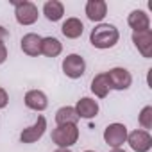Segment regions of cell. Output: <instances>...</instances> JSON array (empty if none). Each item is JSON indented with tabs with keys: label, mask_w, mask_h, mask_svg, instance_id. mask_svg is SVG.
<instances>
[{
	"label": "cell",
	"mask_w": 152,
	"mask_h": 152,
	"mask_svg": "<svg viewBox=\"0 0 152 152\" xmlns=\"http://www.w3.org/2000/svg\"><path fill=\"white\" fill-rule=\"evenodd\" d=\"M120 39V32L113 23H99L90 32V43L99 50L113 48Z\"/></svg>",
	"instance_id": "obj_1"
},
{
	"label": "cell",
	"mask_w": 152,
	"mask_h": 152,
	"mask_svg": "<svg viewBox=\"0 0 152 152\" xmlns=\"http://www.w3.org/2000/svg\"><path fill=\"white\" fill-rule=\"evenodd\" d=\"M52 143L57 145V148H70L79 141V127L73 124H66V125H57L52 134Z\"/></svg>",
	"instance_id": "obj_2"
},
{
	"label": "cell",
	"mask_w": 152,
	"mask_h": 152,
	"mask_svg": "<svg viewBox=\"0 0 152 152\" xmlns=\"http://www.w3.org/2000/svg\"><path fill=\"white\" fill-rule=\"evenodd\" d=\"M15 6V18L20 25H34L39 18L38 6L29 0H22V2H13Z\"/></svg>",
	"instance_id": "obj_3"
},
{
	"label": "cell",
	"mask_w": 152,
	"mask_h": 152,
	"mask_svg": "<svg viewBox=\"0 0 152 152\" xmlns=\"http://www.w3.org/2000/svg\"><path fill=\"white\" fill-rule=\"evenodd\" d=\"M106 77H107L109 88L111 90H116V91H125L132 84V75H131V72L127 68H122V66H115V68L107 70L106 72Z\"/></svg>",
	"instance_id": "obj_4"
},
{
	"label": "cell",
	"mask_w": 152,
	"mask_h": 152,
	"mask_svg": "<svg viewBox=\"0 0 152 152\" xmlns=\"http://www.w3.org/2000/svg\"><path fill=\"white\" fill-rule=\"evenodd\" d=\"M63 73L70 79H81L86 72V61L79 54H68L61 63Z\"/></svg>",
	"instance_id": "obj_5"
},
{
	"label": "cell",
	"mask_w": 152,
	"mask_h": 152,
	"mask_svg": "<svg viewBox=\"0 0 152 152\" xmlns=\"http://www.w3.org/2000/svg\"><path fill=\"white\" fill-rule=\"evenodd\" d=\"M127 134H129L127 127L120 122H115L104 129V141L111 148H122V145L127 141Z\"/></svg>",
	"instance_id": "obj_6"
},
{
	"label": "cell",
	"mask_w": 152,
	"mask_h": 152,
	"mask_svg": "<svg viewBox=\"0 0 152 152\" xmlns=\"http://www.w3.org/2000/svg\"><path fill=\"white\" fill-rule=\"evenodd\" d=\"M129 147L134 150V152H148L152 148V136L148 131H143V129H136V131H131L127 134V141Z\"/></svg>",
	"instance_id": "obj_7"
},
{
	"label": "cell",
	"mask_w": 152,
	"mask_h": 152,
	"mask_svg": "<svg viewBox=\"0 0 152 152\" xmlns=\"http://www.w3.org/2000/svg\"><path fill=\"white\" fill-rule=\"evenodd\" d=\"M45 131H47V118H45L43 115H39L38 120H36L32 125L25 127V129L20 132V141H22V143H36L38 140L43 138Z\"/></svg>",
	"instance_id": "obj_8"
},
{
	"label": "cell",
	"mask_w": 152,
	"mask_h": 152,
	"mask_svg": "<svg viewBox=\"0 0 152 152\" xmlns=\"http://www.w3.org/2000/svg\"><path fill=\"white\" fill-rule=\"evenodd\" d=\"M132 43L145 59L152 57V29L132 32Z\"/></svg>",
	"instance_id": "obj_9"
},
{
	"label": "cell",
	"mask_w": 152,
	"mask_h": 152,
	"mask_svg": "<svg viewBox=\"0 0 152 152\" xmlns=\"http://www.w3.org/2000/svg\"><path fill=\"white\" fill-rule=\"evenodd\" d=\"M20 47H22L23 54H27L31 57H38L41 54V36L36 32H27L20 39Z\"/></svg>",
	"instance_id": "obj_10"
},
{
	"label": "cell",
	"mask_w": 152,
	"mask_h": 152,
	"mask_svg": "<svg viewBox=\"0 0 152 152\" xmlns=\"http://www.w3.org/2000/svg\"><path fill=\"white\" fill-rule=\"evenodd\" d=\"M23 102L32 111H45L48 107V97L41 90H29L23 97Z\"/></svg>",
	"instance_id": "obj_11"
},
{
	"label": "cell",
	"mask_w": 152,
	"mask_h": 152,
	"mask_svg": "<svg viewBox=\"0 0 152 152\" xmlns=\"http://www.w3.org/2000/svg\"><path fill=\"white\" fill-rule=\"evenodd\" d=\"M99 102L95 99H90V97H83L77 100L75 104V111H77L79 118H84V120H91L99 115Z\"/></svg>",
	"instance_id": "obj_12"
},
{
	"label": "cell",
	"mask_w": 152,
	"mask_h": 152,
	"mask_svg": "<svg viewBox=\"0 0 152 152\" xmlns=\"http://www.w3.org/2000/svg\"><path fill=\"white\" fill-rule=\"evenodd\" d=\"M84 13H86L88 20L102 23V20L107 16V2H104V0H88Z\"/></svg>",
	"instance_id": "obj_13"
},
{
	"label": "cell",
	"mask_w": 152,
	"mask_h": 152,
	"mask_svg": "<svg viewBox=\"0 0 152 152\" xmlns=\"http://www.w3.org/2000/svg\"><path fill=\"white\" fill-rule=\"evenodd\" d=\"M127 23H129V27L132 29V32L147 31V29H150V16H148L143 9H134V11L129 13Z\"/></svg>",
	"instance_id": "obj_14"
},
{
	"label": "cell",
	"mask_w": 152,
	"mask_h": 152,
	"mask_svg": "<svg viewBox=\"0 0 152 152\" xmlns=\"http://www.w3.org/2000/svg\"><path fill=\"white\" fill-rule=\"evenodd\" d=\"M61 32H63V36L68 38V39H77V38H81L83 32H84V23H83L79 18H75V16L66 18V20L63 22V25H61Z\"/></svg>",
	"instance_id": "obj_15"
},
{
	"label": "cell",
	"mask_w": 152,
	"mask_h": 152,
	"mask_svg": "<svg viewBox=\"0 0 152 152\" xmlns=\"http://www.w3.org/2000/svg\"><path fill=\"white\" fill-rule=\"evenodd\" d=\"M43 15L48 22H59L64 16V4L59 0H48L43 4Z\"/></svg>",
	"instance_id": "obj_16"
},
{
	"label": "cell",
	"mask_w": 152,
	"mask_h": 152,
	"mask_svg": "<svg viewBox=\"0 0 152 152\" xmlns=\"http://www.w3.org/2000/svg\"><path fill=\"white\" fill-rule=\"evenodd\" d=\"M79 115L77 111H75V107L72 106H63L56 111V124L57 125H66V124H73V125H77L79 122Z\"/></svg>",
	"instance_id": "obj_17"
},
{
	"label": "cell",
	"mask_w": 152,
	"mask_h": 152,
	"mask_svg": "<svg viewBox=\"0 0 152 152\" xmlns=\"http://www.w3.org/2000/svg\"><path fill=\"white\" fill-rule=\"evenodd\" d=\"M109 83H107V77H106V72L102 73H97L93 81H91V93L99 99H106L109 95Z\"/></svg>",
	"instance_id": "obj_18"
},
{
	"label": "cell",
	"mask_w": 152,
	"mask_h": 152,
	"mask_svg": "<svg viewBox=\"0 0 152 152\" xmlns=\"http://www.w3.org/2000/svg\"><path fill=\"white\" fill-rule=\"evenodd\" d=\"M63 52V43L54 38V36H47L41 38V54L47 57H57Z\"/></svg>",
	"instance_id": "obj_19"
},
{
	"label": "cell",
	"mask_w": 152,
	"mask_h": 152,
	"mask_svg": "<svg viewBox=\"0 0 152 152\" xmlns=\"http://www.w3.org/2000/svg\"><path fill=\"white\" fill-rule=\"evenodd\" d=\"M138 122H140V125L143 127V131L152 129V106H145V107L140 111Z\"/></svg>",
	"instance_id": "obj_20"
},
{
	"label": "cell",
	"mask_w": 152,
	"mask_h": 152,
	"mask_svg": "<svg viewBox=\"0 0 152 152\" xmlns=\"http://www.w3.org/2000/svg\"><path fill=\"white\" fill-rule=\"evenodd\" d=\"M7 104H9V95L2 86H0V109H4Z\"/></svg>",
	"instance_id": "obj_21"
},
{
	"label": "cell",
	"mask_w": 152,
	"mask_h": 152,
	"mask_svg": "<svg viewBox=\"0 0 152 152\" xmlns=\"http://www.w3.org/2000/svg\"><path fill=\"white\" fill-rule=\"evenodd\" d=\"M7 56H9V52H7L6 43H4V41H0V64H4V63L7 61Z\"/></svg>",
	"instance_id": "obj_22"
},
{
	"label": "cell",
	"mask_w": 152,
	"mask_h": 152,
	"mask_svg": "<svg viewBox=\"0 0 152 152\" xmlns=\"http://www.w3.org/2000/svg\"><path fill=\"white\" fill-rule=\"evenodd\" d=\"M7 36H9L7 29H6V27H2V25H0V41H4V39H6Z\"/></svg>",
	"instance_id": "obj_23"
},
{
	"label": "cell",
	"mask_w": 152,
	"mask_h": 152,
	"mask_svg": "<svg viewBox=\"0 0 152 152\" xmlns=\"http://www.w3.org/2000/svg\"><path fill=\"white\" fill-rule=\"evenodd\" d=\"M109 152H127V150H124V148H111Z\"/></svg>",
	"instance_id": "obj_24"
},
{
	"label": "cell",
	"mask_w": 152,
	"mask_h": 152,
	"mask_svg": "<svg viewBox=\"0 0 152 152\" xmlns=\"http://www.w3.org/2000/svg\"><path fill=\"white\" fill-rule=\"evenodd\" d=\"M54 152H72L70 148H57V150H54Z\"/></svg>",
	"instance_id": "obj_25"
},
{
	"label": "cell",
	"mask_w": 152,
	"mask_h": 152,
	"mask_svg": "<svg viewBox=\"0 0 152 152\" xmlns=\"http://www.w3.org/2000/svg\"><path fill=\"white\" fill-rule=\"evenodd\" d=\"M84 152H97V150H84Z\"/></svg>",
	"instance_id": "obj_26"
}]
</instances>
